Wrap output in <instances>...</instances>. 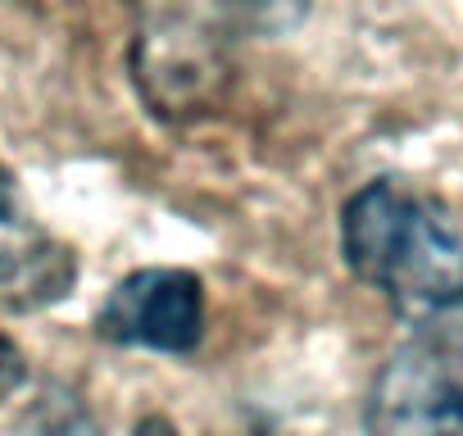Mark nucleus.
Here are the masks:
<instances>
[{
	"label": "nucleus",
	"mask_w": 463,
	"mask_h": 436,
	"mask_svg": "<svg viewBox=\"0 0 463 436\" xmlns=\"http://www.w3.org/2000/svg\"><path fill=\"white\" fill-rule=\"evenodd\" d=\"M341 251L350 273L413 323L463 305V232L436 195L409 182L382 177L350 195Z\"/></svg>",
	"instance_id": "nucleus-1"
},
{
	"label": "nucleus",
	"mask_w": 463,
	"mask_h": 436,
	"mask_svg": "<svg viewBox=\"0 0 463 436\" xmlns=\"http://www.w3.org/2000/svg\"><path fill=\"white\" fill-rule=\"evenodd\" d=\"M364 427L368 436H463V305L422 318L377 368Z\"/></svg>",
	"instance_id": "nucleus-2"
},
{
	"label": "nucleus",
	"mask_w": 463,
	"mask_h": 436,
	"mask_svg": "<svg viewBox=\"0 0 463 436\" xmlns=\"http://www.w3.org/2000/svg\"><path fill=\"white\" fill-rule=\"evenodd\" d=\"M96 332L114 346L191 355L204 336V287L186 269H137L100 305Z\"/></svg>",
	"instance_id": "nucleus-3"
},
{
	"label": "nucleus",
	"mask_w": 463,
	"mask_h": 436,
	"mask_svg": "<svg viewBox=\"0 0 463 436\" xmlns=\"http://www.w3.org/2000/svg\"><path fill=\"white\" fill-rule=\"evenodd\" d=\"M78 282V255L55 242L10 168H0V309L28 314L69 296Z\"/></svg>",
	"instance_id": "nucleus-4"
},
{
	"label": "nucleus",
	"mask_w": 463,
	"mask_h": 436,
	"mask_svg": "<svg viewBox=\"0 0 463 436\" xmlns=\"http://www.w3.org/2000/svg\"><path fill=\"white\" fill-rule=\"evenodd\" d=\"M24 377H28V364H24L19 346H14L10 336H0V404H5V400L24 386Z\"/></svg>",
	"instance_id": "nucleus-5"
},
{
	"label": "nucleus",
	"mask_w": 463,
	"mask_h": 436,
	"mask_svg": "<svg viewBox=\"0 0 463 436\" xmlns=\"http://www.w3.org/2000/svg\"><path fill=\"white\" fill-rule=\"evenodd\" d=\"M132 436H182V431H177V427H173L168 418H141Z\"/></svg>",
	"instance_id": "nucleus-6"
},
{
	"label": "nucleus",
	"mask_w": 463,
	"mask_h": 436,
	"mask_svg": "<svg viewBox=\"0 0 463 436\" xmlns=\"http://www.w3.org/2000/svg\"><path fill=\"white\" fill-rule=\"evenodd\" d=\"M51 436H91V431H87V427H73V422H64V427H55Z\"/></svg>",
	"instance_id": "nucleus-7"
}]
</instances>
